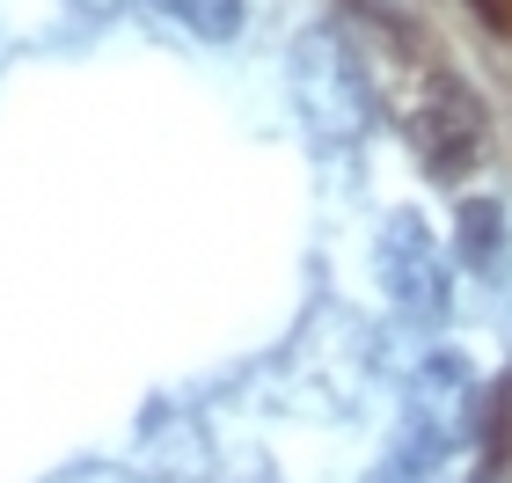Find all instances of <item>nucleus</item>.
<instances>
[{
  "label": "nucleus",
  "mask_w": 512,
  "mask_h": 483,
  "mask_svg": "<svg viewBox=\"0 0 512 483\" xmlns=\"http://www.w3.org/2000/svg\"><path fill=\"white\" fill-rule=\"evenodd\" d=\"M469 410H476V374L461 352H432L410 381V410H403V432L388 440L374 483H432L439 462L454 454V440L469 432Z\"/></svg>",
  "instance_id": "nucleus-1"
},
{
  "label": "nucleus",
  "mask_w": 512,
  "mask_h": 483,
  "mask_svg": "<svg viewBox=\"0 0 512 483\" xmlns=\"http://www.w3.org/2000/svg\"><path fill=\"white\" fill-rule=\"evenodd\" d=\"M293 96H300V118H315L322 140H359L366 118H374V103H366V81H359V66L352 52L330 37V30H315V37H300V59H293Z\"/></svg>",
  "instance_id": "nucleus-2"
},
{
  "label": "nucleus",
  "mask_w": 512,
  "mask_h": 483,
  "mask_svg": "<svg viewBox=\"0 0 512 483\" xmlns=\"http://www.w3.org/2000/svg\"><path fill=\"white\" fill-rule=\"evenodd\" d=\"M374 264H381L388 301L403 308L410 322H439V315H447V257H439L432 227L417 213H395L381 227V257Z\"/></svg>",
  "instance_id": "nucleus-3"
},
{
  "label": "nucleus",
  "mask_w": 512,
  "mask_h": 483,
  "mask_svg": "<svg viewBox=\"0 0 512 483\" xmlns=\"http://www.w3.org/2000/svg\"><path fill=\"white\" fill-rule=\"evenodd\" d=\"M454 249H461V264H469V271L491 279L498 257H505V205H498V198H461V213H454Z\"/></svg>",
  "instance_id": "nucleus-4"
},
{
  "label": "nucleus",
  "mask_w": 512,
  "mask_h": 483,
  "mask_svg": "<svg viewBox=\"0 0 512 483\" xmlns=\"http://www.w3.org/2000/svg\"><path fill=\"white\" fill-rule=\"evenodd\" d=\"M147 8H161L169 22H183V30L205 37V44H227L242 30V15H249L242 0H147Z\"/></svg>",
  "instance_id": "nucleus-5"
}]
</instances>
